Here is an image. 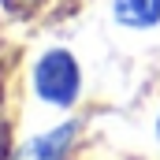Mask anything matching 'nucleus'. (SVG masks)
Masks as SVG:
<instances>
[{"instance_id": "obj_1", "label": "nucleus", "mask_w": 160, "mask_h": 160, "mask_svg": "<svg viewBox=\"0 0 160 160\" xmlns=\"http://www.w3.org/2000/svg\"><path fill=\"white\" fill-rule=\"evenodd\" d=\"M30 93L34 101L56 112H71L82 97V63L63 45L45 48L30 67Z\"/></svg>"}, {"instance_id": "obj_2", "label": "nucleus", "mask_w": 160, "mask_h": 160, "mask_svg": "<svg viewBox=\"0 0 160 160\" xmlns=\"http://www.w3.org/2000/svg\"><path fill=\"white\" fill-rule=\"evenodd\" d=\"M75 138H78V119H63L41 134H34V138H26L11 160H67Z\"/></svg>"}, {"instance_id": "obj_3", "label": "nucleus", "mask_w": 160, "mask_h": 160, "mask_svg": "<svg viewBox=\"0 0 160 160\" xmlns=\"http://www.w3.org/2000/svg\"><path fill=\"white\" fill-rule=\"evenodd\" d=\"M112 19L116 26L130 34H145L160 26V0H112Z\"/></svg>"}, {"instance_id": "obj_4", "label": "nucleus", "mask_w": 160, "mask_h": 160, "mask_svg": "<svg viewBox=\"0 0 160 160\" xmlns=\"http://www.w3.org/2000/svg\"><path fill=\"white\" fill-rule=\"evenodd\" d=\"M157 142H160V116H157Z\"/></svg>"}]
</instances>
